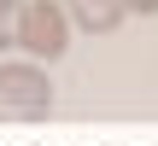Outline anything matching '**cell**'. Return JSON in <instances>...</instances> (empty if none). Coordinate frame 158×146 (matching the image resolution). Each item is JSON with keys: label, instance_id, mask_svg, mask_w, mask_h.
Masks as SVG:
<instances>
[{"label": "cell", "instance_id": "3957f363", "mask_svg": "<svg viewBox=\"0 0 158 146\" xmlns=\"http://www.w3.org/2000/svg\"><path fill=\"white\" fill-rule=\"evenodd\" d=\"M64 12H70V23L88 29V35H111V29L129 18L123 0H64Z\"/></svg>", "mask_w": 158, "mask_h": 146}, {"label": "cell", "instance_id": "7a4b0ae2", "mask_svg": "<svg viewBox=\"0 0 158 146\" xmlns=\"http://www.w3.org/2000/svg\"><path fill=\"white\" fill-rule=\"evenodd\" d=\"M70 12L64 0H23V18H18V47L35 59V64H53L70 53Z\"/></svg>", "mask_w": 158, "mask_h": 146}, {"label": "cell", "instance_id": "277c9868", "mask_svg": "<svg viewBox=\"0 0 158 146\" xmlns=\"http://www.w3.org/2000/svg\"><path fill=\"white\" fill-rule=\"evenodd\" d=\"M18 18H23V0H0V53L18 47Z\"/></svg>", "mask_w": 158, "mask_h": 146}, {"label": "cell", "instance_id": "5b68a950", "mask_svg": "<svg viewBox=\"0 0 158 146\" xmlns=\"http://www.w3.org/2000/svg\"><path fill=\"white\" fill-rule=\"evenodd\" d=\"M123 6H129L135 18H158V0H123Z\"/></svg>", "mask_w": 158, "mask_h": 146}, {"label": "cell", "instance_id": "6da1fadb", "mask_svg": "<svg viewBox=\"0 0 158 146\" xmlns=\"http://www.w3.org/2000/svg\"><path fill=\"white\" fill-rule=\"evenodd\" d=\"M53 76L35 59H6L0 64V123H41L53 117Z\"/></svg>", "mask_w": 158, "mask_h": 146}]
</instances>
